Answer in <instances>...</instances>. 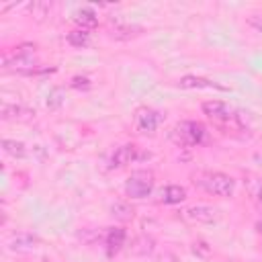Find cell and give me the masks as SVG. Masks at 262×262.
Wrapping results in <instances>:
<instances>
[{"instance_id": "cell-1", "label": "cell", "mask_w": 262, "mask_h": 262, "mask_svg": "<svg viewBox=\"0 0 262 262\" xmlns=\"http://www.w3.org/2000/svg\"><path fill=\"white\" fill-rule=\"evenodd\" d=\"M35 45H20L16 47L12 53H4L2 55V68L4 70H14L18 74H33L37 68V59L33 55Z\"/></svg>"}, {"instance_id": "cell-2", "label": "cell", "mask_w": 262, "mask_h": 262, "mask_svg": "<svg viewBox=\"0 0 262 262\" xmlns=\"http://www.w3.org/2000/svg\"><path fill=\"white\" fill-rule=\"evenodd\" d=\"M203 135H205V127L196 121H180L170 131V139L180 147L199 145L203 141Z\"/></svg>"}, {"instance_id": "cell-3", "label": "cell", "mask_w": 262, "mask_h": 262, "mask_svg": "<svg viewBox=\"0 0 262 262\" xmlns=\"http://www.w3.org/2000/svg\"><path fill=\"white\" fill-rule=\"evenodd\" d=\"M194 182H199V186H203L207 192L215 196H223V199L231 196L235 190V180L225 172H207Z\"/></svg>"}, {"instance_id": "cell-4", "label": "cell", "mask_w": 262, "mask_h": 262, "mask_svg": "<svg viewBox=\"0 0 262 262\" xmlns=\"http://www.w3.org/2000/svg\"><path fill=\"white\" fill-rule=\"evenodd\" d=\"M151 188H154V174L149 170H135L125 182V192L131 199H145L149 196Z\"/></svg>"}, {"instance_id": "cell-5", "label": "cell", "mask_w": 262, "mask_h": 262, "mask_svg": "<svg viewBox=\"0 0 262 262\" xmlns=\"http://www.w3.org/2000/svg\"><path fill=\"white\" fill-rule=\"evenodd\" d=\"M160 121H162L160 113L154 111V108H149V106H141V108H137V111H135V117H133L135 129H137L139 133H147V135H151V133L158 129Z\"/></svg>"}, {"instance_id": "cell-6", "label": "cell", "mask_w": 262, "mask_h": 262, "mask_svg": "<svg viewBox=\"0 0 262 262\" xmlns=\"http://www.w3.org/2000/svg\"><path fill=\"white\" fill-rule=\"evenodd\" d=\"M139 158V147L135 143H125L121 147H117L111 156V166L113 168H123L131 162H135Z\"/></svg>"}, {"instance_id": "cell-7", "label": "cell", "mask_w": 262, "mask_h": 262, "mask_svg": "<svg viewBox=\"0 0 262 262\" xmlns=\"http://www.w3.org/2000/svg\"><path fill=\"white\" fill-rule=\"evenodd\" d=\"M203 113L213 121H229L233 117V108L223 100H207L203 102Z\"/></svg>"}, {"instance_id": "cell-8", "label": "cell", "mask_w": 262, "mask_h": 262, "mask_svg": "<svg viewBox=\"0 0 262 262\" xmlns=\"http://www.w3.org/2000/svg\"><path fill=\"white\" fill-rule=\"evenodd\" d=\"M184 219H188L192 223H211L217 219V209H213L209 205H192L184 211Z\"/></svg>"}, {"instance_id": "cell-9", "label": "cell", "mask_w": 262, "mask_h": 262, "mask_svg": "<svg viewBox=\"0 0 262 262\" xmlns=\"http://www.w3.org/2000/svg\"><path fill=\"white\" fill-rule=\"evenodd\" d=\"M74 20L78 23V29L88 31V29H94L98 25V14L92 6H82L74 12Z\"/></svg>"}, {"instance_id": "cell-10", "label": "cell", "mask_w": 262, "mask_h": 262, "mask_svg": "<svg viewBox=\"0 0 262 262\" xmlns=\"http://www.w3.org/2000/svg\"><path fill=\"white\" fill-rule=\"evenodd\" d=\"M125 239H127V233L123 227H113L106 231V237H104V244H106V254L113 256L117 254L123 246H125Z\"/></svg>"}, {"instance_id": "cell-11", "label": "cell", "mask_w": 262, "mask_h": 262, "mask_svg": "<svg viewBox=\"0 0 262 262\" xmlns=\"http://www.w3.org/2000/svg\"><path fill=\"white\" fill-rule=\"evenodd\" d=\"M37 244H39V239L33 235V233H16L12 239H10V250H14V252H31V250H35L37 248Z\"/></svg>"}, {"instance_id": "cell-12", "label": "cell", "mask_w": 262, "mask_h": 262, "mask_svg": "<svg viewBox=\"0 0 262 262\" xmlns=\"http://www.w3.org/2000/svg\"><path fill=\"white\" fill-rule=\"evenodd\" d=\"M154 250H156V239L145 233L137 235L131 244V254H135V256H149V254H154Z\"/></svg>"}, {"instance_id": "cell-13", "label": "cell", "mask_w": 262, "mask_h": 262, "mask_svg": "<svg viewBox=\"0 0 262 262\" xmlns=\"http://www.w3.org/2000/svg\"><path fill=\"white\" fill-rule=\"evenodd\" d=\"M141 31H143V29L137 27V25H115V27L108 31V35H111V39H115V41H129V39H133V37H137Z\"/></svg>"}, {"instance_id": "cell-14", "label": "cell", "mask_w": 262, "mask_h": 262, "mask_svg": "<svg viewBox=\"0 0 262 262\" xmlns=\"http://www.w3.org/2000/svg\"><path fill=\"white\" fill-rule=\"evenodd\" d=\"M111 215H113L117 221L127 223V221H131V219L135 217V209H133L131 203H127V201H115V203L111 205Z\"/></svg>"}, {"instance_id": "cell-15", "label": "cell", "mask_w": 262, "mask_h": 262, "mask_svg": "<svg viewBox=\"0 0 262 262\" xmlns=\"http://www.w3.org/2000/svg\"><path fill=\"white\" fill-rule=\"evenodd\" d=\"M178 86L180 88H219V90H225L223 86H219L207 78H199V76H184V78H180Z\"/></svg>"}, {"instance_id": "cell-16", "label": "cell", "mask_w": 262, "mask_h": 262, "mask_svg": "<svg viewBox=\"0 0 262 262\" xmlns=\"http://www.w3.org/2000/svg\"><path fill=\"white\" fill-rule=\"evenodd\" d=\"M184 199H186V190L182 186H178V184H170V186H166L162 190V201L166 205H176V203H180Z\"/></svg>"}, {"instance_id": "cell-17", "label": "cell", "mask_w": 262, "mask_h": 262, "mask_svg": "<svg viewBox=\"0 0 262 262\" xmlns=\"http://www.w3.org/2000/svg\"><path fill=\"white\" fill-rule=\"evenodd\" d=\"M66 41L72 45V47H86L88 43H90V33L88 31H84V29H74V31H70L68 35H66Z\"/></svg>"}, {"instance_id": "cell-18", "label": "cell", "mask_w": 262, "mask_h": 262, "mask_svg": "<svg viewBox=\"0 0 262 262\" xmlns=\"http://www.w3.org/2000/svg\"><path fill=\"white\" fill-rule=\"evenodd\" d=\"M2 119L4 121H14V119H25L23 115H31V111H27L20 104H2Z\"/></svg>"}, {"instance_id": "cell-19", "label": "cell", "mask_w": 262, "mask_h": 262, "mask_svg": "<svg viewBox=\"0 0 262 262\" xmlns=\"http://www.w3.org/2000/svg\"><path fill=\"white\" fill-rule=\"evenodd\" d=\"M2 149H4V154L12 156V158H25V154H27L25 143L14 141V139H4L2 141Z\"/></svg>"}, {"instance_id": "cell-20", "label": "cell", "mask_w": 262, "mask_h": 262, "mask_svg": "<svg viewBox=\"0 0 262 262\" xmlns=\"http://www.w3.org/2000/svg\"><path fill=\"white\" fill-rule=\"evenodd\" d=\"M29 8H31V14H33L37 20H43V18L49 14V8H51V6H49L47 2H33Z\"/></svg>"}, {"instance_id": "cell-21", "label": "cell", "mask_w": 262, "mask_h": 262, "mask_svg": "<svg viewBox=\"0 0 262 262\" xmlns=\"http://www.w3.org/2000/svg\"><path fill=\"white\" fill-rule=\"evenodd\" d=\"M61 102H63V90L61 88H53L49 92V96H47V106L53 111V108H59Z\"/></svg>"}, {"instance_id": "cell-22", "label": "cell", "mask_w": 262, "mask_h": 262, "mask_svg": "<svg viewBox=\"0 0 262 262\" xmlns=\"http://www.w3.org/2000/svg\"><path fill=\"white\" fill-rule=\"evenodd\" d=\"M246 23L254 29V31H258V33H262V10H256V12H250L248 14V18H246Z\"/></svg>"}, {"instance_id": "cell-23", "label": "cell", "mask_w": 262, "mask_h": 262, "mask_svg": "<svg viewBox=\"0 0 262 262\" xmlns=\"http://www.w3.org/2000/svg\"><path fill=\"white\" fill-rule=\"evenodd\" d=\"M72 88H78V90H88L90 88V78L86 76H74L72 82H70Z\"/></svg>"}, {"instance_id": "cell-24", "label": "cell", "mask_w": 262, "mask_h": 262, "mask_svg": "<svg viewBox=\"0 0 262 262\" xmlns=\"http://www.w3.org/2000/svg\"><path fill=\"white\" fill-rule=\"evenodd\" d=\"M192 252H194V254H199V256H209V254H211V248H209L205 242H194Z\"/></svg>"}, {"instance_id": "cell-25", "label": "cell", "mask_w": 262, "mask_h": 262, "mask_svg": "<svg viewBox=\"0 0 262 262\" xmlns=\"http://www.w3.org/2000/svg\"><path fill=\"white\" fill-rule=\"evenodd\" d=\"M158 262H180V260H178V256L172 254V252H162V254L158 256Z\"/></svg>"}, {"instance_id": "cell-26", "label": "cell", "mask_w": 262, "mask_h": 262, "mask_svg": "<svg viewBox=\"0 0 262 262\" xmlns=\"http://www.w3.org/2000/svg\"><path fill=\"white\" fill-rule=\"evenodd\" d=\"M258 229H260V233H262V221H260V223H258Z\"/></svg>"}]
</instances>
